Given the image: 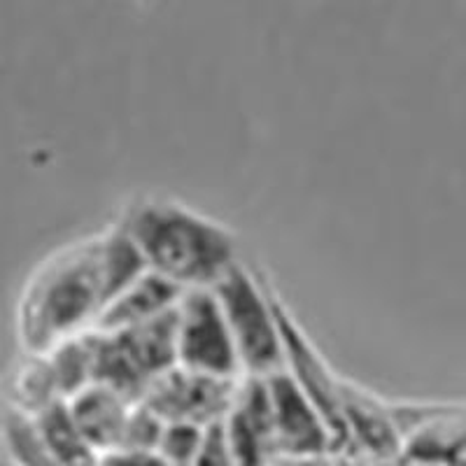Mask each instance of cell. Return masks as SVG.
Returning <instances> with one entry per match:
<instances>
[{"label": "cell", "instance_id": "cell-1", "mask_svg": "<svg viewBox=\"0 0 466 466\" xmlns=\"http://www.w3.org/2000/svg\"><path fill=\"white\" fill-rule=\"evenodd\" d=\"M107 306L98 233L49 255L31 273L16 306V336L26 355H47L86 334Z\"/></svg>", "mask_w": 466, "mask_h": 466}, {"label": "cell", "instance_id": "cell-2", "mask_svg": "<svg viewBox=\"0 0 466 466\" xmlns=\"http://www.w3.org/2000/svg\"><path fill=\"white\" fill-rule=\"evenodd\" d=\"M119 222L133 236L149 270L185 291L212 289L240 261L231 228L173 198H138Z\"/></svg>", "mask_w": 466, "mask_h": 466}, {"label": "cell", "instance_id": "cell-3", "mask_svg": "<svg viewBox=\"0 0 466 466\" xmlns=\"http://www.w3.org/2000/svg\"><path fill=\"white\" fill-rule=\"evenodd\" d=\"M175 310L133 327L91 329L86 336L94 382L112 387L131 401H143L149 387L177 366Z\"/></svg>", "mask_w": 466, "mask_h": 466}, {"label": "cell", "instance_id": "cell-4", "mask_svg": "<svg viewBox=\"0 0 466 466\" xmlns=\"http://www.w3.org/2000/svg\"><path fill=\"white\" fill-rule=\"evenodd\" d=\"M212 289L231 329L243 376L268 378L285 371L280 315L268 282L238 261Z\"/></svg>", "mask_w": 466, "mask_h": 466}, {"label": "cell", "instance_id": "cell-5", "mask_svg": "<svg viewBox=\"0 0 466 466\" xmlns=\"http://www.w3.org/2000/svg\"><path fill=\"white\" fill-rule=\"evenodd\" d=\"M177 364L218 378H243L238 352L215 289H187L175 310Z\"/></svg>", "mask_w": 466, "mask_h": 466}, {"label": "cell", "instance_id": "cell-6", "mask_svg": "<svg viewBox=\"0 0 466 466\" xmlns=\"http://www.w3.org/2000/svg\"><path fill=\"white\" fill-rule=\"evenodd\" d=\"M238 380L208 376L185 366H173L149 387L143 401L166 422H191L210 427L227 418L236 399Z\"/></svg>", "mask_w": 466, "mask_h": 466}, {"label": "cell", "instance_id": "cell-7", "mask_svg": "<svg viewBox=\"0 0 466 466\" xmlns=\"http://www.w3.org/2000/svg\"><path fill=\"white\" fill-rule=\"evenodd\" d=\"M266 380L280 461L331 452V448H336L334 431L318 403L303 392V387L287 371L268 376Z\"/></svg>", "mask_w": 466, "mask_h": 466}, {"label": "cell", "instance_id": "cell-8", "mask_svg": "<svg viewBox=\"0 0 466 466\" xmlns=\"http://www.w3.org/2000/svg\"><path fill=\"white\" fill-rule=\"evenodd\" d=\"M224 434L238 466H276L280 452L273 430L268 380L243 376L238 380L231 410L222 420Z\"/></svg>", "mask_w": 466, "mask_h": 466}, {"label": "cell", "instance_id": "cell-9", "mask_svg": "<svg viewBox=\"0 0 466 466\" xmlns=\"http://www.w3.org/2000/svg\"><path fill=\"white\" fill-rule=\"evenodd\" d=\"M66 401H68L75 422L80 424V430L85 431L89 443L101 455L122 448L124 441H127L133 408L138 401H131L128 397L119 394L112 387L101 385V382H91Z\"/></svg>", "mask_w": 466, "mask_h": 466}, {"label": "cell", "instance_id": "cell-10", "mask_svg": "<svg viewBox=\"0 0 466 466\" xmlns=\"http://www.w3.org/2000/svg\"><path fill=\"white\" fill-rule=\"evenodd\" d=\"M182 294H185L182 287L154 270H147L140 280L133 282L128 289L107 303L94 329H122L161 318L177 308Z\"/></svg>", "mask_w": 466, "mask_h": 466}, {"label": "cell", "instance_id": "cell-11", "mask_svg": "<svg viewBox=\"0 0 466 466\" xmlns=\"http://www.w3.org/2000/svg\"><path fill=\"white\" fill-rule=\"evenodd\" d=\"M35 431L49 455L61 466H98L101 452L96 451L80 424L75 422L68 401L52 403L43 413L31 415Z\"/></svg>", "mask_w": 466, "mask_h": 466}, {"label": "cell", "instance_id": "cell-12", "mask_svg": "<svg viewBox=\"0 0 466 466\" xmlns=\"http://www.w3.org/2000/svg\"><path fill=\"white\" fill-rule=\"evenodd\" d=\"M61 387L47 355H26L24 364L15 371L10 385V403L26 415L43 413L45 408L61 401Z\"/></svg>", "mask_w": 466, "mask_h": 466}, {"label": "cell", "instance_id": "cell-13", "mask_svg": "<svg viewBox=\"0 0 466 466\" xmlns=\"http://www.w3.org/2000/svg\"><path fill=\"white\" fill-rule=\"evenodd\" d=\"M3 441L15 466H61L37 436L31 415L12 406H5L3 413Z\"/></svg>", "mask_w": 466, "mask_h": 466}, {"label": "cell", "instance_id": "cell-14", "mask_svg": "<svg viewBox=\"0 0 466 466\" xmlns=\"http://www.w3.org/2000/svg\"><path fill=\"white\" fill-rule=\"evenodd\" d=\"M208 427L191 422H166L157 451L173 466H191L201 451Z\"/></svg>", "mask_w": 466, "mask_h": 466}, {"label": "cell", "instance_id": "cell-15", "mask_svg": "<svg viewBox=\"0 0 466 466\" xmlns=\"http://www.w3.org/2000/svg\"><path fill=\"white\" fill-rule=\"evenodd\" d=\"M191 466H238L236 464V457H233L231 448H228L222 422L208 427L201 451L194 457Z\"/></svg>", "mask_w": 466, "mask_h": 466}, {"label": "cell", "instance_id": "cell-16", "mask_svg": "<svg viewBox=\"0 0 466 466\" xmlns=\"http://www.w3.org/2000/svg\"><path fill=\"white\" fill-rule=\"evenodd\" d=\"M98 466H173L159 451L152 448H116L103 452Z\"/></svg>", "mask_w": 466, "mask_h": 466}, {"label": "cell", "instance_id": "cell-17", "mask_svg": "<svg viewBox=\"0 0 466 466\" xmlns=\"http://www.w3.org/2000/svg\"><path fill=\"white\" fill-rule=\"evenodd\" d=\"M282 466H336L334 461L329 460L327 455H315V457H299V460H282Z\"/></svg>", "mask_w": 466, "mask_h": 466}, {"label": "cell", "instance_id": "cell-18", "mask_svg": "<svg viewBox=\"0 0 466 466\" xmlns=\"http://www.w3.org/2000/svg\"><path fill=\"white\" fill-rule=\"evenodd\" d=\"M276 466H282V464H276Z\"/></svg>", "mask_w": 466, "mask_h": 466}]
</instances>
